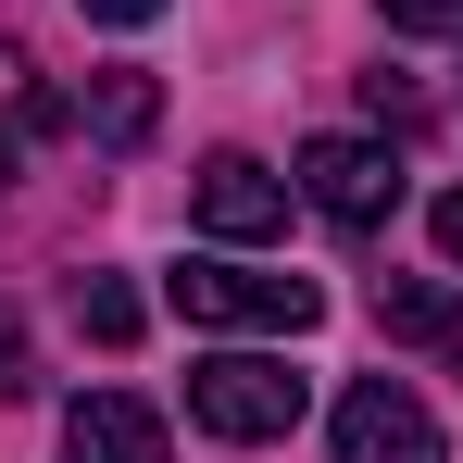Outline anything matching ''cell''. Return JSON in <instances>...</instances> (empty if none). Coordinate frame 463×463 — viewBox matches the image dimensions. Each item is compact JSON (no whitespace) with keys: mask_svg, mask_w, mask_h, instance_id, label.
Wrapping results in <instances>:
<instances>
[{"mask_svg":"<svg viewBox=\"0 0 463 463\" xmlns=\"http://www.w3.org/2000/svg\"><path fill=\"white\" fill-rule=\"evenodd\" d=\"M163 288H175L188 326H263V338L326 326V288H313V276H263V263H226V250H188Z\"/></svg>","mask_w":463,"mask_h":463,"instance_id":"6da1fadb","label":"cell"},{"mask_svg":"<svg viewBox=\"0 0 463 463\" xmlns=\"http://www.w3.org/2000/svg\"><path fill=\"white\" fill-rule=\"evenodd\" d=\"M301 401L313 388L288 376L276 351H213V364H188V413H201L213 439H238V451H250V439H288Z\"/></svg>","mask_w":463,"mask_h":463,"instance_id":"7a4b0ae2","label":"cell"},{"mask_svg":"<svg viewBox=\"0 0 463 463\" xmlns=\"http://www.w3.org/2000/svg\"><path fill=\"white\" fill-rule=\"evenodd\" d=\"M288 188H301V201H313V213H326V226L376 238L388 213H401V151H388V138H313V151H301V175H288Z\"/></svg>","mask_w":463,"mask_h":463,"instance_id":"3957f363","label":"cell"},{"mask_svg":"<svg viewBox=\"0 0 463 463\" xmlns=\"http://www.w3.org/2000/svg\"><path fill=\"white\" fill-rule=\"evenodd\" d=\"M338 463H451V439L401 376H364V388H338Z\"/></svg>","mask_w":463,"mask_h":463,"instance_id":"277c9868","label":"cell"},{"mask_svg":"<svg viewBox=\"0 0 463 463\" xmlns=\"http://www.w3.org/2000/svg\"><path fill=\"white\" fill-rule=\"evenodd\" d=\"M188 213H201L213 238H276L288 226V175L250 163V151H213L201 175H188Z\"/></svg>","mask_w":463,"mask_h":463,"instance_id":"5b68a950","label":"cell"},{"mask_svg":"<svg viewBox=\"0 0 463 463\" xmlns=\"http://www.w3.org/2000/svg\"><path fill=\"white\" fill-rule=\"evenodd\" d=\"M63 463H163V413L138 388H88L63 413Z\"/></svg>","mask_w":463,"mask_h":463,"instance_id":"8992f818","label":"cell"},{"mask_svg":"<svg viewBox=\"0 0 463 463\" xmlns=\"http://www.w3.org/2000/svg\"><path fill=\"white\" fill-rule=\"evenodd\" d=\"M376 326H388V338H426V351H451V364H463V301H451V288H426V276H388V288H376Z\"/></svg>","mask_w":463,"mask_h":463,"instance_id":"52a82bcc","label":"cell"},{"mask_svg":"<svg viewBox=\"0 0 463 463\" xmlns=\"http://www.w3.org/2000/svg\"><path fill=\"white\" fill-rule=\"evenodd\" d=\"M151 113H163V88L138 76V63H113V76L88 88V138H100V151H138V138H151Z\"/></svg>","mask_w":463,"mask_h":463,"instance_id":"ba28073f","label":"cell"},{"mask_svg":"<svg viewBox=\"0 0 463 463\" xmlns=\"http://www.w3.org/2000/svg\"><path fill=\"white\" fill-rule=\"evenodd\" d=\"M76 326L100 351H126V338H138V288H126V276H76Z\"/></svg>","mask_w":463,"mask_h":463,"instance_id":"9c48e42d","label":"cell"},{"mask_svg":"<svg viewBox=\"0 0 463 463\" xmlns=\"http://www.w3.org/2000/svg\"><path fill=\"white\" fill-rule=\"evenodd\" d=\"M51 126H63V100H51V88H25V100L0 113V188H13V163H25V138H51Z\"/></svg>","mask_w":463,"mask_h":463,"instance_id":"30bf717a","label":"cell"},{"mask_svg":"<svg viewBox=\"0 0 463 463\" xmlns=\"http://www.w3.org/2000/svg\"><path fill=\"white\" fill-rule=\"evenodd\" d=\"M401 38H463V0H388Z\"/></svg>","mask_w":463,"mask_h":463,"instance_id":"8fae6325","label":"cell"},{"mask_svg":"<svg viewBox=\"0 0 463 463\" xmlns=\"http://www.w3.org/2000/svg\"><path fill=\"white\" fill-rule=\"evenodd\" d=\"M25 388H38V351H25V326L0 313V401H25Z\"/></svg>","mask_w":463,"mask_h":463,"instance_id":"7c38bea8","label":"cell"},{"mask_svg":"<svg viewBox=\"0 0 463 463\" xmlns=\"http://www.w3.org/2000/svg\"><path fill=\"white\" fill-rule=\"evenodd\" d=\"M76 13H88V25H151L163 0H76Z\"/></svg>","mask_w":463,"mask_h":463,"instance_id":"4fadbf2b","label":"cell"},{"mask_svg":"<svg viewBox=\"0 0 463 463\" xmlns=\"http://www.w3.org/2000/svg\"><path fill=\"white\" fill-rule=\"evenodd\" d=\"M426 226H439V250H451V263H463V188H451V201H439V213H426Z\"/></svg>","mask_w":463,"mask_h":463,"instance_id":"5bb4252c","label":"cell"}]
</instances>
